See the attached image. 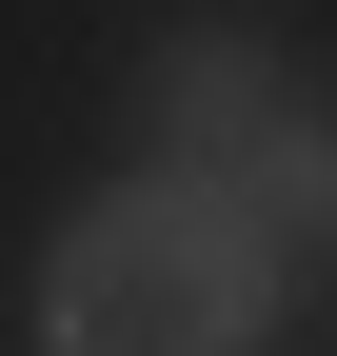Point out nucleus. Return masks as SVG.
<instances>
[{"label":"nucleus","instance_id":"obj_3","mask_svg":"<svg viewBox=\"0 0 337 356\" xmlns=\"http://www.w3.org/2000/svg\"><path fill=\"white\" fill-rule=\"evenodd\" d=\"M258 218H318V238H337V139L278 119V139H258Z\"/></svg>","mask_w":337,"mask_h":356},{"label":"nucleus","instance_id":"obj_2","mask_svg":"<svg viewBox=\"0 0 337 356\" xmlns=\"http://www.w3.org/2000/svg\"><path fill=\"white\" fill-rule=\"evenodd\" d=\"M278 60H258V40H219V20H198V40H159V119H179V139H238V159H258L278 139Z\"/></svg>","mask_w":337,"mask_h":356},{"label":"nucleus","instance_id":"obj_1","mask_svg":"<svg viewBox=\"0 0 337 356\" xmlns=\"http://www.w3.org/2000/svg\"><path fill=\"white\" fill-rule=\"evenodd\" d=\"M258 317H278V218L219 159H159L119 198H79L60 257H40V337L60 356H238Z\"/></svg>","mask_w":337,"mask_h":356}]
</instances>
